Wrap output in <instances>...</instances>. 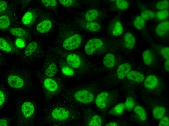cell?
I'll return each mask as SVG.
<instances>
[{"label": "cell", "mask_w": 169, "mask_h": 126, "mask_svg": "<svg viewBox=\"0 0 169 126\" xmlns=\"http://www.w3.org/2000/svg\"><path fill=\"white\" fill-rule=\"evenodd\" d=\"M32 72L26 68L16 66L2 74V79L11 89L27 93L36 88Z\"/></svg>", "instance_id": "obj_1"}, {"label": "cell", "mask_w": 169, "mask_h": 126, "mask_svg": "<svg viewBox=\"0 0 169 126\" xmlns=\"http://www.w3.org/2000/svg\"><path fill=\"white\" fill-rule=\"evenodd\" d=\"M16 113L15 117L17 125L31 126L34 122L37 110L36 102L20 94L15 98Z\"/></svg>", "instance_id": "obj_2"}, {"label": "cell", "mask_w": 169, "mask_h": 126, "mask_svg": "<svg viewBox=\"0 0 169 126\" xmlns=\"http://www.w3.org/2000/svg\"><path fill=\"white\" fill-rule=\"evenodd\" d=\"M45 107L46 108L43 109L45 115L43 119L45 124H52L55 121H65L70 116L69 111L63 107L51 104Z\"/></svg>", "instance_id": "obj_3"}, {"label": "cell", "mask_w": 169, "mask_h": 126, "mask_svg": "<svg viewBox=\"0 0 169 126\" xmlns=\"http://www.w3.org/2000/svg\"><path fill=\"white\" fill-rule=\"evenodd\" d=\"M36 76L40 81L42 87L46 94L48 96H52L58 90L57 82L54 79L46 76L38 71Z\"/></svg>", "instance_id": "obj_4"}, {"label": "cell", "mask_w": 169, "mask_h": 126, "mask_svg": "<svg viewBox=\"0 0 169 126\" xmlns=\"http://www.w3.org/2000/svg\"><path fill=\"white\" fill-rule=\"evenodd\" d=\"M42 67L43 74L48 77H51L54 76L58 71L56 61L51 56H48L46 58Z\"/></svg>", "instance_id": "obj_5"}, {"label": "cell", "mask_w": 169, "mask_h": 126, "mask_svg": "<svg viewBox=\"0 0 169 126\" xmlns=\"http://www.w3.org/2000/svg\"><path fill=\"white\" fill-rule=\"evenodd\" d=\"M81 41V36L76 34L66 39L63 43V47L65 49L71 50L77 48Z\"/></svg>", "instance_id": "obj_6"}, {"label": "cell", "mask_w": 169, "mask_h": 126, "mask_svg": "<svg viewBox=\"0 0 169 126\" xmlns=\"http://www.w3.org/2000/svg\"><path fill=\"white\" fill-rule=\"evenodd\" d=\"M103 45V41L99 38H94L90 39L85 45V52L87 55H91L96 49L102 47Z\"/></svg>", "instance_id": "obj_7"}, {"label": "cell", "mask_w": 169, "mask_h": 126, "mask_svg": "<svg viewBox=\"0 0 169 126\" xmlns=\"http://www.w3.org/2000/svg\"><path fill=\"white\" fill-rule=\"evenodd\" d=\"M73 97L77 101L85 104L90 103L94 98L92 93L85 90H81L76 92L74 93Z\"/></svg>", "instance_id": "obj_8"}, {"label": "cell", "mask_w": 169, "mask_h": 126, "mask_svg": "<svg viewBox=\"0 0 169 126\" xmlns=\"http://www.w3.org/2000/svg\"><path fill=\"white\" fill-rule=\"evenodd\" d=\"M169 29V21L166 20L161 22L157 25L155 29V32L158 36L162 37L167 34Z\"/></svg>", "instance_id": "obj_9"}, {"label": "cell", "mask_w": 169, "mask_h": 126, "mask_svg": "<svg viewBox=\"0 0 169 126\" xmlns=\"http://www.w3.org/2000/svg\"><path fill=\"white\" fill-rule=\"evenodd\" d=\"M109 96V93L106 92L104 91L99 93L97 96L95 101L97 106L101 109L105 108L107 105Z\"/></svg>", "instance_id": "obj_10"}, {"label": "cell", "mask_w": 169, "mask_h": 126, "mask_svg": "<svg viewBox=\"0 0 169 126\" xmlns=\"http://www.w3.org/2000/svg\"><path fill=\"white\" fill-rule=\"evenodd\" d=\"M66 61L68 64L75 69L79 68L81 64V60L79 56L75 54H71L67 56Z\"/></svg>", "instance_id": "obj_11"}, {"label": "cell", "mask_w": 169, "mask_h": 126, "mask_svg": "<svg viewBox=\"0 0 169 126\" xmlns=\"http://www.w3.org/2000/svg\"><path fill=\"white\" fill-rule=\"evenodd\" d=\"M144 81V86L146 88L149 89H154L158 83V78L155 75H148Z\"/></svg>", "instance_id": "obj_12"}, {"label": "cell", "mask_w": 169, "mask_h": 126, "mask_svg": "<svg viewBox=\"0 0 169 126\" xmlns=\"http://www.w3.org/2000/svg\"><path fill=\"white\" fill-rule=\"evenodd\" d=\"M131 69V66L128 63H125L118 66L117 70V74L118 78L122 79L124 78Z\"/></svg>", "instance_id": "obj_13"}, {"label": "cell", "mask_w": 169, "mask_h": 126, "mask_svg": "<svg viewBox=\"0 0 169 126\" xmlns=\"http://www.w3.org/2000/svg\"><path fill=\"white\" fill-rule=\"evenodd\" d=\"M126 77L129 80L137 83L142 82L144 79V76L143 74L135 70L129 71Z\"/></svg>", "instance_id": "obj_14"}, {"label": "cell", "mask_w": 169, "mask_h": 126, "mask_svg": "<svg viewBox=\"0 0 169 126\" xmlns=\"http://www.w3.org/2000/svg\"><path fill=\"white\" fill-rule=\"evenodd\" d=\"M52 26L51 22L48 20H43L39 23L36 27L37 31L41 33L47 32Z\"/></svg>", "instance_id": "obj_15"}, {"label": "cell", "mask_w": 169, "mask_h": 126, "mask_svg": "<svg viewBox=\"0 0 169 126\" xmlns=\"http://www.w3.org/2000/svg\"><path fill=\"white\" fill-rule=\"evenodd\" d=\"M111 33L115 36L121 35L123 32V28L120 22L116 19L114 21L110 28Z\"/></svg>", "instance_id": "obj_16"}, {"label": "cell", "mask_w": 169, "mask_h": 126, "mask_svg": "<svg viewBox=\"0 0 169 126\" xmlns=\"http://www.w3.org/2000/svg\"><path fill=\"white\" fill-rule=\"evenodd\" d=\"M124 41L126 47L128 49H131L133 48L135 42L134 35L129 32H127L125 35Z\"/></svg>", "instance_id": "obj_17"}, {"label": "cell", "mask_w": 169, "mask_h": 126, "mask_svg": "<svg viewBox=\"0 0 169 126\" xmlns=\"http://www.w3.org/2000/svg\"><path fill=\"white\" fill-rule=\"evenodd\" d=\"M143 62L145 65L150 66L153 62L154 59V55L152 52L150 50L144 51L142 54Z\"/></svg>", "instance_id": "obj_18"}, {"label": "cell", "mask_w": 169, "mask_h": 126, "mask_svg": "<svg viewBox=\"0 0 169 126\" xmlns=\"http://www.w3.org/2000/svg\"><path fill=\"white\" fill-rule=\"evenodd\" d=\"M104 65L108 68H111L115 65V62L114 56L111 53H108L104 56L103 60Z\"/></svg>", "instance_id": "obj_19"}, {"label": "cell", "mask_w": 169, "mask_h": 126, "mask_svg": "<svg viewBox=\"0 0 169 126\" xmlns=\"http://www.w3.org/2000/svg\"><path fill=\"white\" fill-rule=\"evenodd\" d=\"M165 111V109L164 107L160 106H157L153 110V116L156 119H160L164 116Z\"/></svg>", "instance_id": "obj_20"}, {"label": "cell", "mask_w": 169, "mask_h": 126, "mask_svg": "<svg viewBox=\"0 0 169 126\" xmlns=\"http://www.w3.org/2000/svg\"><path fill=\"white\" fill-rule=\"evenodd\" d=\"M99 12L97 9H92L88 11L85 13V18L88 22L94 21L98 17Z\"/></svg>", "instance_id": "obj_21"}, {"label": "cell", "mask_w": 169, "mask_h": 126, "mask_svg": "<svg viewBox=\"0 0 169 126\" xmlns=\"http://www.w3.org/2000/svg\"><path fill=\"white\" fill-rule=\"evenodd\" d=\"M134 111L141 121H144L146 119V112L142 107L139 105L136 106L134 108Z\"/></svg>", "instance_id": "obj_22"}, {"label": "cell", "mask_w": 169, "mask_h": 126, "mask_svg": "<svg viewBox=\"0 0 169 126\" xmlns=\"http://www.w3.org/2000/svg\"><path fill=\"white\" fill-rule=\"evenodd\" d=\"M85 27L89 31L95 32L100 29L101 26L98 23L94 21L88 22L85 24Z\"/></svg>", "instance_id": "obj_23"}, {"label": "cell", "mask_w": 169, "mask_h": 126, "mask_svg": "<svg viewBox=\"0 0 169 126\" xmlns=\"http://www.w3.org/2000/svg\"><path fill=\"white\" fill-rule=\"evenodd\" d=\"M125 109L124 104H118L115 106L110 110V113L114 115H120L123 112Z\"/></svg>", "instance_id": "obj_24"}, {"label": "cell", "mask_w": 169, "mask_h": 126, "mask_svg": "<svg viewBox=\"0 0 169 126\" xmlns=\"http://www.w3.org/2000/svg\"><path fill=\"white\" fill-rule=\"evenodd\" d=\"M34 19L33 13L30 11H28L23 16L22 18V22L24 25H28L30 24Z\"/></svg>", "instance_id": "obj_25"}, {"label": "cell", "mask_w": 169, "mask_h": 126, "mask_svg": "<svg viewBox=\"0 0 169 126\" xmlns=\"http://www.w3.org/2000/svg\"><path fill=\"white\" fill-rule=\"evenodd\" d=\"M8 94L3 85H1L0 89V108H2L7 102Z\"/></svg>", "instance_id": "obj_26"}, {"label": "cell", "mask_w": 169, "mask_h": 126, "mask_svg": "<svg viewBox=\"0 0 169 126\" xmlns=\"http://www.w3.org/2000/svg\"><path fill=\"white\" fill-rule=\"evenodd\" d=\"M134 26L138 30H141L145 26V20L140 16H137L133 22Z\"/></svg>", "instance_id": "obj_27"}, {"label": "cell", "mask_w": 169, "mask_h": 126, "mask_svg": "<svg viewBox=\"0 0 169 126\" xmlns=\"http://www.w3.org/2000/svg\"><path fill=\"white\" fill-rule=\"evenodd\" d=\"M0 48L2 51L7 52H11L12 50L11 45L4 39L0 38Z\"/></svg>", "instance_id": "obj_28"}, {"label": "cell", "mask_w": 169, "mask_h": 126, "mask_svg": "<svg viewBox=\"0 0 169 126\" xmlns=\"http://www.w3.org/2000/svg\"><path fill=\"white\" fill-rule=\"evenodd\" d=\"M10 24V20L7 16L3 15L0 18V28L1 29L7 28Z\"/></svg>", "instance_id": "obj_29"}, {"label": "cell", "mask_w": 169, "mask_h": 126, "mask_svg": "<svg viewBox=\"0 0 169 126\" xmlns=\"http://www.w3.org/2000/svg\"><path fill=\"white\" fill-rule=\"evenodd\" d=\"M124 104L125 109L128 111H130L134 108L135 102L133 98L130 96L127 98Z\"/></svg>", "instance_id": "obj_30"}, {"label": "cell", "mask_w": 169, "mask_h": 126, "mask_svg": "<svg viewBox=\"0 0 169 126\" xmlns=\"http://www.w3.org/2000/svg\"><path fill=\"white\" fill-rule=\"evenodd\" d=\"M140 16L144 20H148L154 18L155 14L152 11L145 10L142 12Z\"/></svg>", "instance_id": "obj_31"}, {"label": "cell", "mask_w": 169, "mask_h": 126, "mask_svg": "<svg viewBox=\"0 0 169 126\" xmlns=\"http://www.w3.org/2000/svg\"><path fill=\"white\" fill-rule=\"evenodd\" d=\"M102 121L101 118L99 115H95L92 117L89 123L88 126H100L101 125Z\"/></svg>", "instance_id": "obj_32"}, {"label": "cell", "mask_w": 169, "mask_h": 126, "mask_svg": "<svg viewBox=\"0 0 169 126\" xmlns=\"http://www.w3.org/2000/svg\"><path fill=\"white\" fill-rule=\"evenodd\" d=\"M12 35L20 37H23L25 36L26 33L23 29L19 28H15L11 29L9 30Z\"/></svg>", "instance_id": "obj_33"}, {"label": "cell", "mask_w": 169, "mask_h": 126, "mask_svg": "<svg viewBox=\"0 0 169 126\" xmlns=\"http://www.w3.org/2000/svg\"><path fill=\"white\" fill-rule=\"evenodd\" d=\"M117 8L121 10H125L127 9L129 6V3L125 0H117L115 1Z\"/></svg>", "instance_id": "obj_34"}, {"label": "cell", "mask_w": 169, "mask_h": 126, "mask_svg": "<svg viewBox=\"0 0 169 126\" xmlns=\"http://www.w3.org/2000/svg\"><path fill=\"white\" fill-rule=\"evenodd\" d=\"M169 14L168 10L166 9L157 12L155 14V17L159 20H164L168 18Z\"/></svg>", "instance_id": "obj_35"}, {"label": "cell", "mask_w": 169, "mask_h": 126, "mask_svg": "<svg viewBox=\"0 0 169 126\" xmlns=\"http://www.w3.org/2000/svg\"><path fill=\"white\" fill-rule=\"evenodd\" d=\"M169 6V2L167 0H162L158 2L156 4L155 7L158 10H162L166 9Z\"/></svg>", "instance_id": "obj_36"}, {"label": "cell", "mask_w": 169, "mask_h": 126, "mask_svg": "<svg viewBox=\"0 0 169 126\" xmlns=\"http://www.w3.org/2000/svg\"><path fill=\"white\" fill-rule=\"evenodd\" d=\"M61 71L64 74L67 76H72L74 73V71L72 68L67 65L63 66L62 68Z\"/></svg>", "instance_id": "obj_37"}, {"label": "cell", "mask_w": 169, "mask_h": 126, "mask_svg": "<svg viewBox=\"0 0 169 126\" xmlns=\"http://www.w3.org/2000/svg\"><path fill=\"white\" fill-rule=\"evenodd\" d=\"M160 53L165 60V62H169V48L168 47H163L160 50Z\"/></svg>", "instance_id": "obj_38"}, {"label": "cell", "mask_w": 169, "mask_h": 126, "mask_svg": "<svg viewBox=\"0 0 169 126\" xmlns=\"http://www.w3.org/2000/svg\"><path fill=\"white\" fill-rule=\"evenodd\" d=\"M169 125V119L166 116H163L160 119L158 124L159 126H168Z\"/></svg>", "instance_id": "obj_39"}, {"label": "cell", "mask_w": 169, "mask_h": 126, "mask_svg": "<svg viewBox=\"0 0 169 126\" xmlns=\"http://www.w3.org/2000/svg\"><path fill=\"white\" fill-rule=\"evenodd\" d=\"M42 1L45 6H54L56 5L57 2L55 0H42Z\"/></svg>", "instance_id": "obj_40"}, {"label": "cell", "mask_w": 169, "mask_h": 126, "mask_svg": "<svg viewBox=\"0 0 169 126\" xmlns=\"http://www.w3.org/2000/svg\"><path fill=\"white\" fill-rule=\"evenodd\" d=\"M11 118H10L4 117L0 119V126H7L9 125Z\"/></svg>", "instance_id": "obj_41"}, {"label": "cell", "mask_w": 169, "mask_h": 126, "mask_svg": "<svg viewBox=\"0 0 169 126\" xmlns=\"http://www.w3.org/2000/svg\"><path fill=\"white\" fill-rule=\"evenodd\" d=\"M59 2L62 5L66 7L71 6L73 3L74 1L72 0H59Z\"/></svg>", "instance_id": "obj_42"}, {"label": "cell", "mask_w": 169, "mask_h": 126, "mask_svg": "<svg viewBox=\"0 0 169 126\" xmlns=\"http://www.w3.org/2000/svg\"><path fill=\"white\" fill-rule=\"evenodd\" d=\"M6 2L3 0H0V12L5 11L7 7Z\"/></svg>", "instance_id": "obj_43"}, {"label": "cell", "mask_w": 169, "mask_h": 126, "mask_svg": "<svg viewBox=\"0 0 169 126\" xmlns=\"http://www.w3.org/2000/svg\"><path fill=\"white\" fill-rule=\"evenodd\" d=\"M117 123L115 122H111L107 124L105 126H117Z\"/></svg>", "instance_id": "obj_44"}]
</instances>
